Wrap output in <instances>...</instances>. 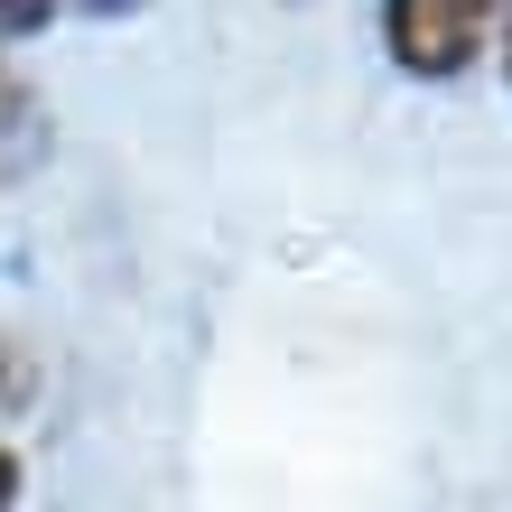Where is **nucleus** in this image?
<instances>
[{
  "label": "nucleus",
  "mask_w": 512,
  "mask_h": 512,
  "mask_svg": "<svg viewBox=\"0 0 512 512\" xmlns=\"http://www.w3.org/2000/svg\"><path fill=\"white\" fill-rule=\"evenodd\" d=\"M494 28H503V0H382V47L419 84H457L494 47Z\"/></svg>",
  "instance_id": "1"
},
{
  "label": "nucleus",
  "mask_w": 512,
  "mask_h": 512,
  "mask_svg": "<svg viewBox=\"0 0 512 512\" xmlns=\"http://www.w3.org/2000/svg\"><path fill=\"white\" fill-rule=\"evenodd\" d=\"M0 410H28V354L0 336Z\"/></svg>",
  "instance_id": "3"
},
{
  "label": "nucleus",
  "mask_w": 512,
  "mask_h": 512,
  "mask_svg": "<svg viewBox=\"0 0 512 512\" xmlns=\"http://www.w3.org/2000/svg\"><path fill=\"white\" fill-rule=\"evenodd\" d=\"M75 10H94V19H140L149 0H75Z\"/></svg>",
  "instance_id": "5"
},
{
  "label": "nucleus",
  "mask_w": 512,
  "mask_h": 512,
  "mask_svg": "<svg viewBox=\"0 0 512 512\" xmlns=\"http://www.w3.org/2000/svg\"><path fill=\"white\" fill-rule=\"evenodd\" d=\"M19 122V75H10V56H0V131Z\"/></svg>",
  "instance_id": "4"
},
{
  "label": "nucleus",
  "mask_w": 512,
  "mask_h": 512,
  "mask_svg": "<svg viewBox=\"0 0 512 512\" xmlns=\"http://www.w3.org/2000/svg\"><path fill=\"white\" fill-rule=\"evenodd\" d=\"M494 38H503V75H512V0H503V28H494Z\"/></svg>",
  "instance_id": "7"
},
{
  "label": "nucleus",
  "mask_w": 512,
  "mask_h": 512,
  "mask_svg": "<svg viewBox=\"0 0 512 512\" xmlns=\"http://www.w3.org/2000/svg\"><path fill=\"white\" fill-rule=\"evenodd\" d=\"M56 19V0H0V38H38Z\"/></svg>",
  "instance_id": "2"
},
{
  "label": "nucleus",
  "mask_w": 512,
  "mask_h": 512,
  "mask_svg": "<svg viewBox=\"0 0 512 512\" xmlns=\"http://www.w3.org/2000/svg\"><path fill=\"white\" fill-rule=\"evenodd\" d=\"M10 503H19V457L0 447V512H10Z\"/></svg>",
  "instance_id": "6"
}]
</instances>
